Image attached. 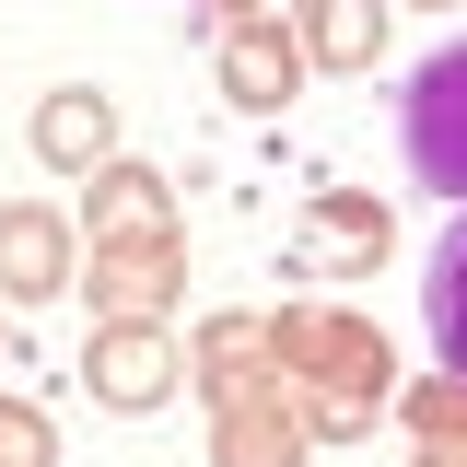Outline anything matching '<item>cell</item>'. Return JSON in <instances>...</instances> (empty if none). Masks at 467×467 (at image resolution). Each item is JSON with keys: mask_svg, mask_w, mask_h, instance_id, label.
<instances>
[{"mask_svg": "<svg viewBox=\"0 0 467 467\" xmlns=\"http://www.w3.org/2000/svg\"><path fill=\"white\" fill-rule=\"evenodd\" d=\"M398 140H409V175H420V187L467 199V36H444V47L409 70V94H398Z\"/></svg>", "mask_w": 467, "mask_h": 467, "instance_id": "6da1fadb", "label": "cell"}, {"mask_svg": "<svg viewBox=\"0 0 467 467\" xmlns=\"http://www.w3.org/2000/svg\"><path fill=\"white\" fill-rule=\"evenodd\" d=\"M223 82H234V106H292V82H304V47H292L281 24H257V12H234V36H223Z\"/></svg>", "mask_w": 467, "mask_h": 467, "instance_id": "7a4b0ae2", "label": "cell"}, {"mask_svg": "<svg viewBox=\"0 0 467 467\" xmlns=\"http://www.w3.org/2000/svg\"><path fill=\"white\" fill-rule=\"evenodd\" d=\"M0 292H12V304L70 292V223H58V211H0Z\"/></svg>", "mask_w": 467, "mask_h": 467, "instance_id": "3957f363", "label": "cell"}, {"mask_svg": "<svg viewBox=\"0 0 467 467\" xmlns=\"http://www.w3.org/2000/svg\"><path fill=\"white\" fill-rule=\"evenodd\" d=\"M106 152H117V106H106V94H82V82H70V94H47V106H36V164L94 175Z\"/></svg>", "mask_w": 467, "mask_h": 467, "instance_id": "277c9868", "label": "cell"}, {"mask_svg": "<svg viewBox=\"0 0 467 467\" xmlns=\"http://www.w3.org/2000/svg\"><path fill=\"white\" fill-rule=\"evenodd\" d=\"M164 386H175L164 327H140V316H129V327H106V339H94V398H106V409H152Z\"/></svg>", "mask_w": 467, "mask_h": 467, "instance_id": "5b68a950", "label": "cell"}, {"mask_svg": "<svg viewBox=\"0 0 467 467\" xmlns=\"http://www.w3.org/2000/svg\"><path fill=\"white\" fill-rule=\"evenodd\" d=\"M420 316H432L444 374L467 386V199H456V223H444V245H432V269H420Z\"/></svg>", "mask_w": 467, "mask_h": 467, "instance_id": "8992f818", "label": "cell"}, {"mask_svg": "<svg viewBox=\"0 0 467 467\" xmlns=\"http://www.w3.org/2000/svg\"><path fill=\"white\" fill-rule=\"evenodd\" d=\"M386 36V0H304V58H327V70H362Z\"/></svg>", "mask_w": 467, "mask_h": 467, "instance_id": "52a82bcc", "label": "cell"}, {"mask_svg": "<svg viewBox=\"0 0 467 467\" xmlns=\"http://www.w3.org/2000/svg\"><path fill=\"white\" fill-rule=\"evenodd\" d=\"M106 234H140V245H164V175H140V164H106V199H94V245Z\"/></svg>", "mask_w": 467, "mask_h": 467, "instance_id": "ba28073f", "label": "cell"}, {"mask_svg": "<svg viewBox=\"0 0 467 467\" xmlns=\"http://www.w3.org/2000/svg\"><path fill=\"white\" fill-rule=\"evenodd\" d=\"M292 456H304V432L269 420V409H234L223 420V467H292Z\"/></svg>", "mask_w": 467, "mask_h": 467, "instance_id": "9c48e42d", "label": "cell"}, {"mask_svg": "<svg viewBox=\"0 0 467 467\" xmlns=\"http://www.w3.org/2000/svg\"><path fill=\"white\" fill-rule=\"evenodd\" d=\"M0 467H58V432H47V409L0 398Z\"/></svg>", "mask_w": 467, "mask_h": 467, "instance_id": "30bf717a", "label": "cell"}, {"mask_svg": "<svg viewBox=\"0 0 467 467\" xmlns=\"http://www.w3.org/2000/svg\"><path fill=\"white\" fill-rule=\"evenodd\" d=\"M420 467H467V456H444V444H432V456H420Z\"/></svg>", "mask_w": 467, "mask_h": 467, "instance_id": "8fae6325", "label": "cell"}]
</instances>
